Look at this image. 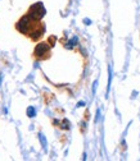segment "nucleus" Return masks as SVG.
Masks as SVG:
<instances>
[{
    "label": "nucleus",
    "instance_id": "423d86ee",
    "mask_svg": "<svg viewBox=\"0 0 140 161\" xmlns=\"http://www.w3.org/2000/svg\"><path fill=\"white\" fill-rule=\"evenodd\" d=\"M55 42H57V37H55L54 35H53V36H50V37L48 39V43H49V45H50L51 47H54V45H55Z\"/></svg>",
    "mask_w": 140,
    "mask_h": 161
},
{
    "label": "nucleus",
    "instance_id": "1a4fd4ad",
    "mask_svg": "<svg viewBox=\"0 0 140 161\" xmlns=\"http://www.w3.org/2000/svg\"><path fill=\"white\" fill-rule=\"evenodd\" d=\"M84 119H85V122H87V120L90 119V113H89V110H87V109L85 110V114H84Z\"/></svg>",
    "mask_w": 140,
    "mask_h": 161
},
{
    "label": "nucleus",
    "instance_id": "7ed1b4c3",
    "mask_svg": "<svg viewBox=\"0 0 140 161\" xmlns=\"http://www.w3.org/2000/svg\"><path fill=\"white\" fill-rule=\"evenodd\" d=\"M26 14H28V16H30L32 19L41 21L44 18V16L46 14V10H45V6H44V4L41 2H39V3L32 4L30 8H28V10L26 12Z\"/></svg>",
    "mask_w": 140,
    "mask_h": 161
},
{
    "label": "nucleus",
    "instance_id": "6e6552de",
    "mask_svg": "<svg viewBox=\"0 0 140 161\" xmlns=\"http://www.w3.org/2000/svg\"><path fill=\"white\" fill-rule=\"evenodd\" d=\"M76 43H77V37H73V39L67 43V47H68V49H72L73 46L76 45Z\"/></svg>",
    "mask_w": 140,
    "mask_h": 161
},
{
    "label": "nucleus",
    "instance_id": "20e7f679",
    "mask_svg": "<svg viewBox=\"0 0 140 161\" xmlns=\"http://www.w3.org/2000/svg\"><path fill=\"white\" fill-rule=\"evenodd\" d=\"M51 123L54 124V125H57L58 128H61L63 130H70L71 129V123L68 119H62V120H58V119H53L51 120Z\"/></svg>",
    "mask_w": 140,
    "mask_h": 161
},
{
    "label": "nucleus",
    "instance_id": "f257e3e1",
    "mask_svg": "<svg viewBox=\"0 0 140 161\" xmlns=\"http://www.w3.org/2000/svg\"><path fill=\"white\" fill-rule=\"evenodd\" d=\"M16 30L31 41L38 42L45 33V24L41 21L32 19L28 14H23L16 23Z\"/></svg>",
    "mask_w": 140,
    "mask_h": 161
},
{
    "label": "nucleus",
    "instance_id": "39448f33",
    "mask_svg": "<svg viewBox=\"0 0 140 161\" xmlns=\"http://www.w3.org/2000/svg\"><path fill=\"white\" fill-rule=\"evenodd\" d=\"M42 95H44V104L45 105H49L50 104V101L54 99V95H51V93H49V92H42Z\"/></svg>",
    "mask_w": 140,
    "mask_h": 161
},
{
    "label": "nucleus",
    "instance_id": "9d476101",
    "mask_svg": "<svg viewBox=\"0 0 140 161\" xmlns=\"http://www.w3.org/2000/svg\"><path fill=\"white\" fill-rule=\"evenodd\" d=\"M82 105H85L84 102H78V104H77V107H81V106H82Z\"/></svg>",
    "mask_w": 140,
    "mask_h": 161
},
{
    "label": "nucleus",
    "instance_id": "f03ea898",
    "mask_svg": "<svg viewBox=\"0 0 140 161\" xmlns=\"http://www.w3.org/2000/svg\"><path fill=\"white\" fill-rule=\"evenodd\" d=\"M51 55V46L46 42H39L38 45L35 46L34 49V53H32V56L35 58L36 60H39V62H42V60H46L49 59Z\"/></svg>",
    "mask_w": 140,
    "mask_h": 161
},
{
    "label": "nucleus",
    "instance_id": "0eeeda50",
    "mask_svg": "<svg viewBox=\"0 0 140 161\" xmlns=\"http://www.w3.org/2000/svg\"><path fill=\"white\" fill-rule=\"evenodd\" d=\"M27 115L30 116V118H34V116L36 115V110H35L34 107H28L27 109Z\"/></svg>",
    "mask_w": 140,
    "mask_h": 161
}]
</instances>
